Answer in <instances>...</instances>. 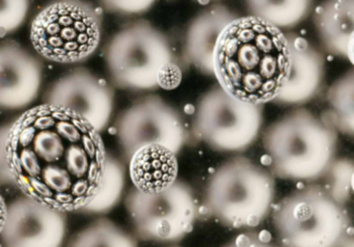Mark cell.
<instances>
[{
	"label": "cell",
	"instance_id": "1",
	"mask_svg": "<svg viewBox=\"0 0 354 247\" xmlns=\"http://www.w3.org/2000/svg\"><path fill=\"white\" fill-rule=\"evenodd\" d=\"M6 152L14 187L65 213L92 201L107 155L101 133L88 120L44 103L10 120Z\"/></svg>",
	"mask_w": 354,
	"mask_h": 247
},
{
	"label": "cell",
	"instance_id": "2",
	"mask_svg": "<svg viewBox=\"0 0 354 247\" xmlns=\"http://www.w3.org/2000/svg\"><path fill=\"white\" fill-rule=\"evenodd\" d=\"M289 66L287 33L252 16H239L223 30L213 56V76L223 91L263 105L275 99Z\"/></svg>",
	"mask_w": 354,
	"mask_h": 247
},
{
	"label": "cell",
	"instance_id": "3",
	"mask_svg": "<svg viewBox=\"0 0 354 247\" xmlns=\"http://www.w3.org/2000/svg\"><path fill=\"white\" fill-rule=\"evenodd\" d=\"M339 135L324 118L296 107L265 129L263 149L274 178L294 182L320 180L335 159Z\"/></svg>",
	"mask_w": 354,
	"mask_h": 247
},
{
	"label": "cell",
	"instance_id": "4",
	"mask_svg": "<svg viewBox=\"0 0 354 247\" xmlns=\"http://www.w3.org/2000/svg\"><path fill=\"white\" fill-rule=\"evenodd\" d=\"M275 178L245 156L229 158L209 174L200 213L231 230H254L270 215Z\"/></svg>",
	"mask_w": 354,
	"mask_h": 247
},
{
	"label": "cell",
	"instance_id": "5",
	"mask_svg": "<svg viewBox=\"0 0 354 247\" xmlns=\"http://www.w3.org/2000/svg\"><path fill=\"white\" fill-rule=\"evenodd\" d=\"M103 56L111 84L120 89H171L181 81L169 37L149 21H133L119 29Z\"/></svg>",
	"mask_w": 354,
	"mask_h": 247
},
{
	"label": "cell",
	"instance_id": "6",
	"mask_svg": "<svg viewBox=\"0 0 354 247\" xmlns=\"http://www.w3.org/2000/svg\"><path fill=\"white\" fill-rule=\"evenodd\" d=\"M270 213L279 247H339L352 230L345 207L320 183L294 189Z\"/></svg>",
	"mask_w": 354,
	"mask_h": 247
},
{
	"label": "cell",
	"instance_id": "7",
	"mask_svg": "<svg viewBox=\"0 0 354 247\" xmlns=\"http://www.w3.org/2000/svg\"><path fill=\"white\" fill-rule=\"evenodd\" d=\"M102 12L88 0H50L30 23V39L43 60L77 64L100 47Z\"/></svg>",
	"mask_w": 354,
	"mask_h": 247
},
{
	"label": "cell",
	"instance_id": "8",
	"mask_svg": "<svg viewBox=\"0 0 354 247\" xmlns=\"http://www.w3.org/2000/svg\"><path fill=\"white\" fill-rule=\"evenodd\" d=\"M124 203L134 237L156 244L181 242L194 230L200 214L194 189L179 178L158 192L132 186Z\"/></svg>",
	"mask_w": 354,
	"mask_h": 247
},
{
	"label": "cell",
	"instance_id": "9",
	"mask_svg": "<svg viewBox=\"0 0 354 247\" xmlns=\"http://www.w3.org/2000/svg\"><path fill=\"white\" fill-rule=\"evenodd\" d=\"M263 114V104L242 101L215 84L196 102L192 132L213 151L241 153L258 139Z\"/></svg>",
	"mask_w": 354,
	"mask_h": 247
},
{
	"label": "cell",
	"instance_id": "10",
	"mask_svg": "<svg viewBox=\"0 0 354 247\" xmlns=\"http://www.w3.org/2000/svg\"><path fill=\"white\" fill-rule=\"evenodd\" d=\"M113 133L126 164L134 154L151 145L178 155L188 137L180 112L157 95H145L120 112Z\"/></svg>",
	"mask_w": 354,
	"mask_h": 247
},
{
	"label": "cell",
	"instance_id": "11",
	"mask_svg": "<svg viewBox=\"0 0 354 247\" xmlns=\"http://www.w3.org/2000/svg\"><path fill=\"white\" fill-rule=\"evenodd\" d=\"M42 103L72 110L102 133L113 116L115 89L106 79L80 66L53 81L45 91Z\"/></svg>",
	"mask_w": 354,
	"mask_h": 247
},
{
	"label": "cell",
	"instance_id": "12",
	"mask_svg": "<svg viewBox=\"0 0 354 247\" xmlns=\"http://www.w3.org/2000/svg\"><path fill=\"white\" fill-rule=\"evenodd\" d=\"M67 214L20 193L8 203L0 247H63Z\"/></svg>",
	"mask_w": 354,
	"mask_h": 247
},
{
	"label": "cell",
	"instance_id": "13",
	"mask_svg": "<svg viewBox=\"0 0 354 247\" xmlns=\"http://www.w3.org/2000/svg\"><path fill=\"white\" fill-rule=\"evenodd\" d=\"M43 64L15 41L0 43V110H26L42 87Z\"/></svg>",
	"mask_w": 354,
	"mask_h": 247
},
{
	"label": "cell",
	"instance_id": "14",
	"mask_svg": "<svg viewBox=\"0 0 354 247\" xmlns=\"http://www.w3.org/2000/svg\"><path fill=\"white\" fill-rule=\"evenodd\" d=\"M287 33L290 66L287 79L272 103L301 106L316 97L325 77V58L310 41L294 33Z\"/></svg>",
	"mask_w": 354,
	"mask_h": 247
},
{
	"label": "cell",
	"instance_id": "15",
	"mask_svg": "<svg viewBox=\"0 0 354 247\" xmlns=\"http://www.w3.org/2000/svg\"><path fill=\"white\" fill-rule=\"evenodd\" d=\"M239 15L223 4H212L188 24L184 37V56L196 70L213 76V56L219 37Z\"/></svg>",
	"mask_w": 354,
	"mask_h": 247
},
{
	"label": "cell",
	"instance_id": "16",
	"mask_svg": "<svg viewBox=\"0 0 354 247\" xmlns=\"http://www.w3.org/2000/svg\"><path fill=\"white\" fill-rule=\"evenodd\" d=\"M313 19L325 51L353 62L354 0H324Z\"/></svg>",
	"mask_w": 354,
	"mask_h": 247
},
{
	"label": "cell",
	"instance_id": "17",
	"mask_svg": "<svg viewBox=\"0 0 354 247\" xmlns=\"http://www.w3.org/2000/svg\"><path fill=\"white\" fill-rule=\"evenodd\" d=\"M132 186L142 192H158L178 179V155L165 147L151 145L140 149L128 162Z\"/></svg>",
	"mask_w": 354,
	"mask_h": 247
},
{
	"label": "cell",
	"instance_id": "18",
	"mask_svg": "<svg viewBox=\"0 0 354 247\" xmlns=\"http://www.w3.org/2000/svg\"><path fill=\"white\" fill-rule=\"evenodd\" d=\"M126 165L123 160L107 153L100 187L92 201L78 213L103 216L113 211L123 199L127 178Z\"/></svg>",
	"mask_w": 354,
	"mask_h": 247
},
{
	"label": "cell",
	"instance_id": "19",
	"mask_svg": "<svg viewBox=\"0 0 354 247\" xmlns=\"http://www.w3.org/2000/svg\"><path fill=\"white\" fill-rule=\"evenodd\" d=\"M250 16L274 25L277 28L291 29L308 18L314 0H244Z\"/></svg>",
	"mask_w": 354,
	"mask_h": 247
},
{
	"label": "cell",
	"instance_id": "20",
	"mask_svg": "<svg viewBox=\"0 0 354 247\" xmlns=\"http://www.w3.org/2000/svg\"><path fill=\"white\" fill-rule=\"evenodd\" d=\"M66 247H138V244L134 235L101 216L72 235Z\"/></svg>",
	"mask_w": 354,
	"mask_h": 247
},
{
	"label": "cell",
	"instance_id": "21",
	"mask_svg": "<svg viewBox=\"0 0 354 247\" xmlns=\"http://www.w3.org/2000/svg\"><path fill=\"white\" fill-rule=\"evenodd\" d=\"M328 110L324 116L337 132L354 134V72L350 70L331 84L326 95Z\"/></svg>",
	"mask_w": 354,
	"mask_h": 247
},
{
	"label": "cell",
	"instance_id": "22",
	"mask_svg": "<svg viewBox=\"0 0 354 247\" xmlns=\"http://www.w3.org/2000/svg\"><path fill=\"white\" fill-rule=\"evenodd\" d=\"M354 163L350 158H339L321 176L320 184L333 199L345 207L353 194Z\"/></svg>",
	"mask_w": 354,
	"mask_h": 247
},
{
	"label": "cell",
	"instance_id": "23",
	"mask_svg": "<svg viewBox=\"0 0 354 247\" xmlns=\"http://www.w3.org/2000/svg\"><path fill=\"white\" fill-rule=\"evenodd\" d=\"M30 0H0V37L12 35L26 22Z\"/></svg>",
	"mask_w": 354,
	"mask_h": 247
},
{
	"label": "cell",
	"instance_id": "24",
	"mask_svg": "<svg viewBox=\"0 0 354 247\" xmlns=\"http://www.w3.org/2000/svg\"><path fill=\"white\" fill-rule=\"evenodd\" d=\"M221 247H279L268 230H248L239 232Z\"/></svg>",
	"mask_w": 354,
	"mask_h": 247
},
{
	"label": "cell",
	"instance_id": "25",
	"mask_svg": "<svg viewBox=\"0 0 354 247\" xmlns=\"http://www.w3.org/2000/svg\"><path fill=\"white\" fill-rule=\"evenodd\" d=\"M107 12L113 14L140 15L148 12L156 0H99Z\"/></svg>",
	"mask_w": 354,
	"mask_h": 247
},
{
	"label": "cell",
	"instance_id": "26",
	"mask_svg": "<svg viewBox=\"0 0 354 247\" xmlns=\"http://www.w3.org/2000/svg\"><path fill=\"white\" fill-rule=\"evenodd\" d=\"M10 120L0 125V186L14 187L11 172L8 165L6 140H7L8 129Z\"/></svg>",
	"mask_w": 354,
	"mask_h": 247
},
{
	"label": "cell",
	"instance_id": "27",
	"mask_svg": "<svg viewBox=\"0 0 354 247\" xmlns=\"http://www.w3.org/2000/svg\"><path fill=\"white\" fill-rule=\"evenodd\" d=\"M8 203L6 201L3 193L0 192V232L5 226L6 218H7Z\"/></svg>",
	"mask_w": 354,
	"mask_h": 247
},
{
	"label": "cell",
	"instance_id": "28",
	"mask_svg": "<svg viewBox=\"0 0 354 247\" xmlns=\"http://www.w3.org/2000/svg\"><path fill=\"white\" fill-rule=\"evenodd\" d=\"M339 247H354L353 245V236H352V230L347 235V236L344 238V240L342 241L341 244L339 245Z\"/></svg>",
	"mask_w": 354,
	"mask_h": 247
},
{
	"label": "cell",
	"instance_id": "29",
	"mask_svg": "<svg viewBox=\"0 0 354 247\" xmlns=\"http://www.w3.org/2000/svg\"><path fill=\"white\" fill-rule=\"evenodd\" d=\"M196 1H198L202 4H207L209 3V2L215 1V0H196Z\"/></svg>",
	"mask_w": 354,
	"mask_h": 247
},
{
	"label": "cell",
	"instance_id": "30",
	"mask_svg": "<svg viewBox=\"0 0 354 247\" xmlns=\"http://www.w3.org/2000/svg\"><path fill=\"white\" fill-rule=\"evenodd\" d=\"M169 247H179V246H169Z\"/></svg>",
	"mask_w": 354,
	"mask_h": 247
}]
</instances>
